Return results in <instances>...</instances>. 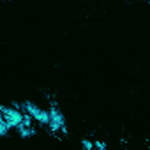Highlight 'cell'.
Segmentation results:
<instances>
[{
	"mask_svg": "<svg viewBox=\"0 0 150 150\" xmlns=\"http://www.w3.org/2000/svg\"><path fill=\"white\" fill-rule=\"evenodd\" d=\"M0 115L6 120V124L9 125V129H16L21 120H23V115L16 110V108H6V106H0Z\"/></svg>",
	"mask_w": 150,
	"mask_h": 150,
	"instance_id": "6da1fadb",
	"label": "cell"
},
{
	"mask_svg": "<svg viewBox=\"0 0 150 150\" xmlns=\"http://www.w3.org/2000/svg\"><path fill=\"white\" fill-rule=\"evenodd\" d=\"M48 125H50V129L53 132H58V131L65 132V122H64V117H62V113L58 110L51 108L48 111Z\"/></svg>",
	"mask_w": 150,
	"mask_h": 150,
	"instance_id": "7a4b0ae2",
	"label": "cell"
},
{
	"mask_svg": "<svg viewBox=\"0 0 150 150\" xmlns=\"http://www.w3.org/2000/svg\"><path fill=\"white\" fill-rule=\"evenodd\" d=\"M25 111L34 118V120H37V124H41V125H48V111H42V110H39L37 106H34V104H25Z\"/></svg>",
	"mask_w": 150,
	"mask_h": 150,
	"instance_id": "3957f363",
	"label": "cell"
},
{
	"mask_svg": "<svg viewBox=\"0 0 150 150\" xmlns=\"http://www.w3.org/2000/svg\"><path fill=\"white\" fill-rule=\"evenodd\" d=\"M16 129L20 131V136H21V138H28V136H34V131H32L30 127H25V125H21V124H20Z\"/></svg>",
	"mask_w": 150,
	"mask_h": 150,
	"instance_id": "277c9868",
	"label": "cell"
},
{
	"mask_svg": "<svg viewBox=\"0 0 150 150\" xmlns=\"http://www.w3.org/2000/svg\"><path fill=\"white\" fill-rule=\"evenodd\" d=\"M9 131H11V129H9V125L6 124V120H4L2 117H0V136H6Z\"/></svg>",
	"mask_w": 150,
	"mask_h": 150,
	"instance_id": "5b68a950",
	"label": "cell"
},
{
	"mask_svg": "<svg viewBox=\"0 0 150 150\" xmlns=\"http://www.w3.org/2000/svg\"><path fill=\"white\" fill-rule=\"evenodd\" d=\"M30 120H32V117H30L28 113H27V115H23V120H21V125H25V127H30V125H32V122H30Z\"/></svg>",
	"mask_w": 150,
	"mask_h": 150,
	"instance_id": "8992f818",
	"label": "cell"
},
{
	"mask_svg": "<svg viewBox=\"0 0 150 150\" xmlns=\"http://www.w3.org/2000/svg\"><path fill=\"white\" fill-rule=\"evenodd\" d=\"M83 146H85V148H88V150H92V148H94V143H90V141H87V139H85V141H83Z\"/></svg>",
	"mask_w": 150,
	"mask_h": 150,
	"instance_id": "52a82bcc",
	"label": "cell"
},
{
	"mask_svg": "<svg viewBox=\"0 0 150 150\" xmlns=\"http://www.w3.org/2000/svg\"><path fill=\"white\" fill-rule=\"evenodd\" d=\"M94 146L99 148V150H104V143H99V141H97V143H94Z\"/></svg>",
	"mask_w": 150,
	"mask_h": 150,
	"instance_id": "ba28073f",
	"label": "cell"
},
{
	"mask_svg": "<svg viewBox=\"0 0 150 150\" xmlns=\"http://www.w3.org/2000/svg\"><path fill=\"white\" fill-rule=\"evenodd\" d=\"M0 117H2V115H0Z\"/></svg>",
	"mask_w": 150,
	"mask_h": 150,
	"instance_id": "9c48e42d",
	"label": "cell"
}]
</instances>
